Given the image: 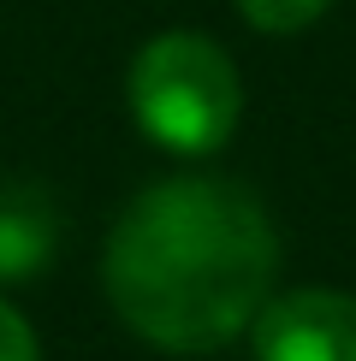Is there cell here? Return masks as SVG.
I'll use <instances>...</instances> for the list:
<instances>
[{
  "label": "cell",
  "instance_id": "cell-6",
  "mask_svg": "<svg viewBox=\"0 0 356 361\" xmlns=\"http://www.w3.org/2000/svg\"><path fill=\"white\" fill-rule=\"evenodd\" d=\"M0 361H42L36 355V338H30L24 314H12L6 302H0Z\"/></svg>",
  "mask_w": 356,
  "mask_h": 361
},
{
  "label": "cell",
  "instance_id": "cell-2",
  "mask_svg": "<svg viewBox=\"0 0 356 361\" xmlns=\"http://www.w3.org/2000/svg\"><path fill=\"white\" fill-rule=\"evenodd\" d=\"M131 113L172 154H214L237 130V71L202 30H167L131 59Z\"/></svg>",
  "mask_w": 356,
  "mask_h": 361
},
{
  "label": "cell",
  "instance_id": "cell-4",
  "mask_svg": "<svg viewBox=\"0 0 356 361\" xmlns=\"http://www.w3.org/2000/svg\"><path fill=\"white\" fill-rule=\"evenodd\" d=\"M59 219L36 190H0V279H30L54 261Z\"/></svg>",
  "mask_w": 356,
  "mask_h": 361
},
{
  "label": "cell",
  "instance_id": "cell-5",
  "mask_svg": "<svg viewBox=\"0 0 356 361\" xmlns=\"http://www.w3.org/2000/svg\"><path fill=\"white\" fill-rule=\"evenodd\" d=\"M326 6H333V0H237V12H244L256 30H267V36H291V30H309Z\"/></svg>",
  "mask_w": 356,
  "mask_h": 361
},
{
  "label": "cell",
  "instance_id": "cell-1",
  "mask_svg": "<svg viewBox=\"0 0 356 361\" xmlns=\"http://www.w3.org/2000/svg\"><path fill=\"white\" fill-rule=\"evenodd\" d=\"M273 261V225L244 184L172 178L125 207L101 279L137 338L202 355L256 326Z\"/></svg>",
  "mask_w": 356,
  "mask_h": 361
},
{
  "label": "cell",
  "instance_id": "cell-3",
  "mask_svg": "<svg viewBox=\"0 0 356 361\" xmlns=\"http://www.w3.org/2000/svg\"><path fill=\"white\" fill-rule=\"evenodd\" d=\"M256 361H356V296L291 290L249 326Z\"/></svg>",
  "mask_w": 356,
  "mask_h": 361
}]
</instances>
